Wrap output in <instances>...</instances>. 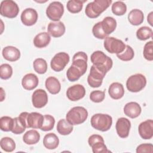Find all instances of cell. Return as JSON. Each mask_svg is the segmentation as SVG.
I'll return each instance as SVG.
<instances>
[{"label":"cell","instance_id":"cell-1","mask_svg":"<svg viewBox=\"0 0 153 153\" xmlns=\"http://www.w3.org/2000/svg\"><path fill=\"white\" fill-rule=\"evenodd\" d=\"M90 59L96 68L106 74L112 68L113 65L111 58L106 56L103 51L99 50L93 52L91 55Z\"/></svg>","mask_w":153,"mask_h":153},{"label":"cell","instance_id":"cell-2","mask_svg":"<svg viewBox=\"0 0 153 153\" xmlns=\"http://www.w3.org/2000/svg\"><path fill=\"white\" fill-rule=\"evenodd\" d=\"M112 2V0H94L87 5L85 13L89 18H97L109 7Z\"/></svg>","mask_w":153,"mask_h":153},{"label":"cell","instance_id":"cell-3","mask_svg":"<svg viewBox=\"0 0 153 153\" xmlns=\"http://www.w3.org/2000/svg\"><path fill=\"white\" fill-rule=\"evenodd\" d=\"M87 109L82 106H75L71 109L66 115V120L72 126L83 123L88 117Z\"/></svg>","mask_w":153,"mask_h":153},{"label":"cell","instance_id":"cell-4","mask_svg":"<svg viewBox=\"0 0 153 153\" xmlns=\"http://www.w3.org/2000/svg\"><path fill=\"white\" fill-rule=\"evenodd\" d=\"M90 123L91 126L95 129L102 131H106L111 127L112 118L108 114H96L91 117Z\"/></svg>","mask_w":153,"mask_h":153},{"label":"cell","instance_id":"cell-5","mask_svg":"<svg viewBox=\"0 0 153 153\" xmlns=\"http://www.w3.org/2000/svg\"><path fill=\"white\" fill-rule=\"evenodd\" d=\"M146 84L145 76L141 74H136L128 77L126 81V87L128 91L136 93L141 91Z\"/></svg>","mask_w":153,"mask_h":153},{"label":"cell","instance_id":"cell-6","mask_svg":"<svg viewBox=\"0 0 153 153\" xmlns=\"http://www.w3.org/2000/svg\"><path fill=\"white\" fill-rule=\"evenodd\" d=\"M19 8L18 5L12 0L2 1L0 5V14L4 17L13 19L18 15Z\"/></svg>","mask_w":153,"mask_h":153},{"label":"cell","instance_id":"cell-7","mask_svg":"<svg viewBox=\"0 0 153 153\" xmlns=\"http://www.w3.org/2000/svg\"><path fill=\"white\" fill-rule=\"evenodd\" d=\"M103 45L106 51L109 53H115L117 54L124 50L126 45L120 39L114 37L108 36L104 40Z\"/></svg>","mask_w":153,"mask_h":153},{"label":"cell","instance_id":"cell-8","mask_svg":"<svg viewBox=\"0 0 153 153\" xmlns=\"http://www.w3.org/2000/svg\"><path fill=\"white\" fill-rule=\"evenodd\" d=\"M64 13L63 5L58 1L51 2L47 8L46 15L48 18L54 22H59Z\"/></svg>","mask_w":153,"mask_h":153},{"label":"cell","instance_id":"cell-9","mask_svg":"<svg viewBox=\"0 0 153 153\" xmlns=\"http://www.w3.org/2000/svg\"><path fill=\"white\" fill-rule=\"evenodd\" d=\"M70 60L69 54L65 52H60L55 54L50 62L51 68L56 71L60 72L64 69Z\"/></svg>","mask_w":153,"mask_h":153},{"label":"cell","instance_id":"cell-10","mask_svg":"<svg viewBox=\"0 0 153 153\" xmlns=\"http://www.w3.org/2000/svg\"><path fill=\"white\" fill-rule=\"evenodd\" d=\"M88 143L92 148L93 153L110 152L105 144V141L102 136L99 134H92L88 139Z\"/></svg>","mask_w":153,"mask_h":153},{"label":"cell","instance_id":"cell-11","mask_svg":"<svg viewBox=\"0 0 153 153\" xmlns=\"http://www.w3.org/2000/svg\"><path fill=\"white\" fill-rule=\"evenodd\" d=\"M106 74L105 72L100 71L93 65L91 66L90 74L87 77L88 84L93 88L99 87L102 85L103 79Z\"/></svg>","mask_w":153,"mask_h":153},{"label":"cell","instance_id":"cell-12","mask_svg":"<svg viewBox=\"0 0 153 153\" xmlns=\"http://www.w3.org/2000/svg\"><path fill=\"white\" fill-rule=\"evenodd\" d=\"M85 94V89L81 84H75L69 87L66 91V96L71 101H78L82 99Z\"/></svg>","mask_w":153,"mask_h":153},{"label":"cell","instance_id":"cell-13","mask_svg":"<svg viewBox=\"0 0 153 153\" xmlns=\"http://www.w3.org/2000/svg\"><path fill=\"white\" fill-rule=\"evenodd\" d=\"M87 55L83 51H79L75 53L72 58V64L78 68L84 75L87 69Z\"/></svg>","mask_w":153,"mask_h":153},{"label":"cell","instance_id":"cell-14","mask_svg":"<svg viewBox=\"0 0 153 153\" xmlns=\"http://www.w3.org/2000/svg\"><path fill=\"white\" fill-rule=\"evenodd\" d=\"M32 102L36 108H41L46 105L48 102V95L42 89H37L32 94Z\"/></svg>","mask_w":153,"mask_h":153},{"label":"cell","instance_id":"cell-15","mask_svg":"<svg viewBox=\"0 0 153 153\" xmlns=\"http://www.w3.org/2000/svg\"><path fill=\"white\" fill-rule=\"evenodd\" d=\"M38 17V13L35 10L32 8H27L23 11L20 19L24 25L30 26L36 23Z\"/></svg>","mask_w":153,"mask_h":153},{"label":"cell","instance_id":"cell-16","mask_svg":"<svg viewBox=\"0 0 153 153\" xmlns=\"http://www.w3.org/2000/svg\"><path fill=\"white\" fill-rule=\"evenodd\" d=\"M131 127V123L126 118L121 117L117 121L115 128L118 135L121 138L128 137Z\"/></svg>","mask_w":153,"mask_h":153},{"label":"cell","instance_id":"cell-17","mask_svg":"<svg viewBox=\"0 0 153 153\" xmlns=\"http://www.w3.org/2000/svg\"><path fill=\"white\" fill-rule=\"evenodd\" d=\"M139 135L143 139H150L153 136V121L147 120L142 122L138 127Z\"/></svg>","mask_w":153,"mask_h":153},{"label":"cell","instance_id":"cell-18","mask_svg":"<svg viewBox=\"0 0 153 153\" xmlns=\"http://www.w3.org/2000/svg\"><path fill=\"white\" fill-rule=\"evenodd\" d=\"M26 121L27 128H41L44 121V116L41 114L36 112L29 113Z\"/></svg>","mask_w":153,"mask_h":153},{"label":"cell","instance_id":"cell-19","mask_svg":"<svg viewBox=\"0 0 153 153\" xmlns=\"http://www.w3.org/2000/svg\"><path fill=\"white\" fill-rule=\"evenodd\" d=\"M65 26L63 22H50L47 27L48 33L54 38H59L63 35L65 32Z\"/></svg>","mask_w":153,"mask_h":153},{"label":"cell","instance_id":"cell-20","mask_svg":"<svg viewBox=\"0 0 153 153\" xmlns=\"http://www.w3.org/2000/svg\"><path fill=\"white\" fill-rule=\"evenodd\" d=\"M142 109L139 103L134 102H130L126 104L124 107V112L126 115L135 118L139 117L141 113Z\"/></svg>","mask_w":153,"mask_h":153},{"label":"cell","instance_id":"cell-21","mask_svg":"<svg viewBox=\"0 0 153 153\" xmlns=\"http://www.w3.org/2000/svg\"><path fill=\"white\" fill-rule=\"evenodd\" d=\"M38 82L39 79L38 76L32 73L25 75L22 79V85L27 90H32L35 88L38 85Z\"/></svg>","mask_w":153,"mask_h":153},{"label":"cell","instance_id":"cell-22","mask_svg":"<svg viewBox=\"0 0 153 153\" xmlns=\"http://www.w3.org/2000/svg\"><path fill=\"white\" fill-rule=\"evenodd\" d=\"M4 58L10 62H15L20 57V50L13 46H7L4 47L2 51Z\"/></svg>","mask_w":153,"mask_h":153},{"label":"cell","instance_id":"cell-23","mask_svg":"<svg viewBox=\"0 0 153 153\" xmlns=\"http://www.w3.org/2000/svg\"><path fill=\"white\" fill-rule=\"evenodd\" d=\"M108 93L111 98L118 100L122 98L124 94V89L122 84L120 82H113L109 87Z\"/></svg>","mask_w":153,"mask_h":153},{"label":"cell","instance_id":"cell-24","mask_svg":"<svg viewBox=\"0 0 153 153\" xmlns=\"http://www.w3.org/2000/svg\"><path fill=\"white\" fill-rule=\"evenodd\" d=\"M51 41V37L48 32H41L37 34L33 38L34 45L39 48L47 46Z\"/></svg>","mask_w":153,"mask_h":153},{"label":"cell","instance_id":"cell-25","mask_svg":"<svg viewBox=\"0 0 153 153\" xmlns=\"http://www.w3.org/2000/svg\"><path fill=\"white\" fill-rule=\"evenodd\" d=\"M45 85L47 90L52 94L59 93L61 89V84L59 81L54 76H49L45 80Z\"/></svg>","mask_w":153,"mask_h":153},{"label":"cell","instance_id":"cell-26","mask_svg":"<svg viewBox=\"0 0 153 153\" xmlns=\"http://www.w3.org/2000/svg\"><path fill=\"white\" fill-rule=\"evenodd\" d=\"M128 20L131 25L138 26L142 23L144 20L143 12L139 9H133L128 14Z\"/></svg>","mask_w":153,"mask_h":153},{"label":"cell","instance_id":"cell-27","mask_svg":"<svg viewBox=\"0 0 153 153\" xmlns=\"http://www.w3.org/2000/svg\"><path fill=\"white\" fill-rule=\"evenodd\" d=\"M100 22L103 32L108 36L112 33L116 29L117 21L112 17H106Z\"/></svg>","mask_w":153,"mask_h":153},{"label":"cell","instance_id":"cell-28","mask_svg":"<svg viewBox=\"0 0 153 153\" xmlns=\"http://www.w3.org/2000/svg\"><path fill=\"white\" fill-rule=\"evenodd\" d=\"M43 144L47 149H54L59 144V139L56 134L50 133L44 137Z\"/></svg>","mask_w":153,"mask_h":153},{"label":"cell","instance_id":"cell-29","mask_svg":"<svg viewBox=\"0 0 153 153\" xmlns=\"http://www.w3.org/2000/svg\"><path fill=\"white\" fill-rule=\"evenodd\" d=\"M40 139L39 133L35 130H30L23 136V140L27 145H34Z\"/></svg>","mask_w":153,"mask_h":153},{"label":"cell","instance_id":"cell-30","mask_svg":"<svg viewBox=\"0 0 153 153\" xmlns=\"http://www.w3.org/2000/svg\"><path fill=\"white\" fill-rule=\"evenodd\" d=\"M73 126L66 120L61 119L57 122V131L62 135H68L73 130Z\"/></svg>","mask_w":153,"mask_h":153},{"label":"cell","instance_id":"cell-31","mask_svg":"<svg viewBox=\"0 0 153 153\" xmlns=\"http://www.w3.org/2000/svg\"><path fill=\"white\" fill-rule=\"evenodd\" d=\"M87 0H69L67 2V9L71 13H78L82 10L83 4Z\"/></svg>","mask_w":153,"mask_h":153},{"label":"cell","instance_id":"cell-32","mask_svg":"<svg viewBox=\"0 0 153 153\" xmlns=\"http://www.w3.org/2000/svg\"><path fill=\"white\" fill-rule=\"evenodd\" d=\"M1 148L5 152H13L16 149V143L14 140L9 137H4L0 141Z\"/></svg>","mask_w":153,"mask_h":153},{"label":"cell","instance_id":"cell-33","mask_svg":"<svg viewBox=\"0 0 153 153\" xmlns=\"http://www.w3.org/2000/svg\"><path fill=\"white\" fill-rule=\"evenodd\" d=\"M33 67L36 72L39 74H43L47 72V63L44 59L38 58L33 61Z\"/></svg>","mask_w":153,"mask_h":153},{"label":"cell","instance_id":"cell-34","mask_svg":"<svg viewBox=\"0 0 153 153\" xmlns=\"http://www.w3.org/2000/svg\"><path fill=\"white\" fill-rule=\"evenodd\" d=\"M152 36V30L148 26H142L136 31L137 38L141 41H145Z\"/></svg>","mask_w":153,"mask_h":153},{"label":"cell","instance_id":"cell-35","mask_svg":"<svg viewBox=\"0 0 153 153\" xmlns=\"http://www.w3.org/2000/svg\"><path fill=\"white\" fill-rule=\"evenodd\" d=\"M82 75H83L82 72L73 65H71L66 72L67 78L69 81L71 82L77 81Z\"/></svg>","mask_w":153,"mask_h":153},{"label":"cell","instance_id":"cell-36","mask_svg":"<svg viewBox=\"0 0 153 153\" xmlns=\"http://www.w3.org/2000/svg\"><path fill=\"white\" fill-rule=\"evenodd\" d=\"M13 127V118L8 116H4L0 118V128L2 131H10Z\"/></svg>","mask_w":153,"mask_h":153},{"label":"cell","instance_id":"cell-37","mask_svg":"<svg viewBox=\"0 0 153 153\" xmlns=\"http://www.w3.org/2000/svg\"><path fill=\"white\" fill-rule=\"evenodd\" d=\"M112 13L116 16H123L127 11V6L123 1H116L111 7Z\"/></svg>","mask_w":153,"mask_h":153},{"label":"cell","instance_id":"cell-38","mask_svg":"<svg viewBox=\"0 0 153 153\" xmlns=\"http://www.w3.org/2000/svg\"><path fill=\"white\" fill-rule=\"evenodd\" d=\"M134 56V53L133 48L128 45H126L124 50L121 53L117 54V57L123 61H129L133 59Z\"/></svg>","mask_w":153,"mask_h":153},{"label":"cell","instance_id":"cell-39","mask_svg":"<svg viewBox=\"0 0 153 153\" xmlns=\"http://www.w3.org/2000/svg\"><path fill=\"white\" fill-rule=\"evenodd\" d=\"M55 124V119L51 115H44V121L41 127V130L44 131L51 130L54 128Z\"/></svg>","mask_w":153,"mask_h":153},{"label":"cell","instance_id":"cell-40","mask_svg":"<svg viewBox=\"0 0 153 153\" xmlns=\"http://www.w3.org/2000/svg\"><path fill=\"white\" fill-rule=\"evenodd\" d=\"M26 127L19 117L13 118V127L11 130L12 133L16 134H22L26 130Z\"/></svg>","mask_w":153,"mask_h":153},{"label":"cell","instance_id":"cell-41","mask_svg":"<svg viewBox=\"0 0 153 153\" xmlns=\"http://www.w3.org/2000/svg\"><path fill=\"white\" fill-rule=\"evenodd\" d=\"M13 68L7 63H4L0 66V77L2 79H8L12 76Z\"/></svg>","mask_w":153,"mask_h":153},{"label":"cell","instance_id":"cell-42","mask_svg":"<svg viewBox=\"0 0 153 153\" xmlns=\"http://www.w3.org/2000/svg\"><path fill=\"white\" fill-rule=\"evenodd\" d=\"M92 33L94 36L97 39H105L106 37H108V35H106L105 33V32L102 29L100 22L96 23L93 26L92 29Z\"/></svg>","mask_w":153,"mask_h":153},{"label":"cell","instance_id":"cell-43","mask_svg":"<svg viewBox=\"0 0 153 153\" xmlns=\"http://www.w3.org/2000/svg\"><path fill=\"white\" fill-rule=\"evenodd\" d=\"M153 43L152 41L146 42L143 48V56L148 61L153 60Z\"/></svg>","mask_w":153,"mask_h":153},{"label":"cell","instance_id":"cell-44","mask_svg":"<svg viewBox=\"0 0 153 153\" xmlns=\"http://www.w3.org/2000/svg\"><path fill=\"white\" fill-rule=\"evenodd\" d=\"M105 96V91L100 90H94L91 92L90 94V99L93 102L99 103L104 100Z\"/></svg>","mask_w":153,"mask_h":153},{"label":"cell","instance_id":"cell-45","mask_svg":"<svg viewBox=\"0 0 153 153\" xmlns=\"http://www.w3.org/2000/svg\"><path fill=\"white\" fill-rule=\"evenodd\" d=\"M137 153H143V152H153V145L152 143H143L139 145L136 148Z\"/></svg>","mask_w":153,"mask_h":153},{"label":"cell","instance_id":"cell-46","mask_svg":"<svg viewBox=\"0 0 153 153\" xmlns=\"http://www.w3.org/2000/svg\"><path fill=\"white\" fill-rule=\"evenodd\" d=\"M152 15H153V12L151 11L147 16V21L149 23V24L151 26H153V24H152Z\"/></svg>","mask_w":153,"mask_h":153},{"label":"cell","instance_id":"cell-47","mask_svg":"<svg viewBox=\"0 0 153 153\" xmlns=\"http://www.w3.org/2000/svg\"><path fill=\"white\" fill-rule=\"evenodd\" d=\"M1 101L2 102L3 100H4V99L5 98V94H3V93H4V90H3V88H1Z\"/></svg>","mask_w":153,"mask_h":153}]
</instances>
